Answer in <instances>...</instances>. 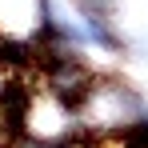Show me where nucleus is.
I'll list each match as a JSON object with an SVG mask.
<instances>
[]
</instances>
